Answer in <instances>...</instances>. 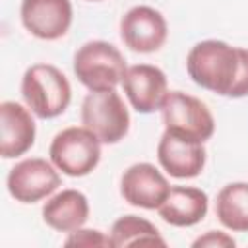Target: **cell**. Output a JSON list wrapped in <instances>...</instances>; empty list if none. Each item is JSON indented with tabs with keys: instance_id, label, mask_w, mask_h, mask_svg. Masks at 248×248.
<instances>
[{
	"instance_id": "1",
	"label": "cell",
	"mask_w": 248,
	"mask_h": 248,
	"mask_svg": "<svg viewBox=\"0 0 248 248\" xmlns=\"http://www.w3.org/2000/svg\"><path fill=\"white\" fill-rule=\"evenodd\" d=\"M186 72L196 85L221 97L248 95V48L219 39L196 43L186 54Z\"/></svg>"
},
{
	"instance_id": "2",
	"label": "cell",
	"mask_w": 248,
	"mask_h": 248,
	"mask_svg": "<svg viewBox=\"0 0 248 248\" xmlns=\"http://www.w3.org/2000/svg\"><path fill=\"white\" fill-rule=\"evenodd\" d=\"M21 97L37 118L50 120L64 114L70 107L72 85L62 70L41 62L25 70L21 78Z\"/></svg>"
},
{
	"instance_id": "3",
	"label": "cell",
	"mask_w": 248,
	"mask_h": 248,
	"mask_svg": "<svg viewBox=\"0 0 248 248\" xmlns=\"http://www.w3.org/2000/svg\"><path fill=\"white\" fill-rule=\"evenodd\" d=\"M126 58L108 41H87L74 54V74L89 91H110L122 83Z\"/></svg>"
},
{
	"instance_id": "4",
	"label": "cell",
	"mask_w": 248,
	"mask_h": 248,
	"mask_svg": "<svg viewBox=\"0 0 248 248\" xmlns=\"http://www.w3.org/2000/svg\"><path fill=\"white\" fill-rule=\"evenodd\" d=\"M50 163L70 178L91 174L101 161V140L85 126L60 130L48 145Z\"/></svg>"
},
{
	"instance_id": "5",
	"label": "cell",
	"mask_w": 248,
	"mask_h": 248,
	"mask_svg": "<svg viewBox=\"0 0 248 248\" xmlns=\"http://www.w3.org/2000/svg\"><path fill=\"white\" fill-rule=\"evenodd\" d=\"M161 114L165 130L180 138L205 143L215 134V118L207 105L184 91H169Z\"/></svg>"
},
{
	"instance_id": "6",
	"label": "cell",
	"mask_w": 248,
	"mask_h": 248,
	"mask_svg": "<svg viewBox=\"0 0 248 248\" xmlns=\"http://www.w3.org/2000/svg\"><path fill=\"white\" fill-rule=\"evenodd\" d=\"M81 124L91 130L101 143L112 145L126 138L130 112L116 89L89 91L81 103Z\"/></svg>"
},
{
	"instance_id": "7",
	"label": "cell",
	"mask_w": 248,
	"mask_h": 248,
	"mask_svg": "<svg viewBox=\"0 0 248 248\" xmlns=\"http://www.w3.org/2000/svg\"><path fill=\"white\" fill-rule=\"evenodd\" d=\"M62 184L58 169L41 157H29L16 163L6 178L8 194L19 203H37Z\"/></svg>"
},
{
	"instance_id": "8",
	"label": "cell",
	"mask_w": 248,
	"mask_h": 248,
	"mask_svg": "<svg viewBox=\"0 0 248 248\" xmlns=\"http://www.w3.org/2000/svg\"><path fill=\"white\" fill-rule=\"evenodd\" d=\"M169 37L165 16L151 6H134L120 19V39L124 46L140 54L157 52Z\"/></svg>"
},
{
	"instance_id": "9",
	"label": "cell",
	"mask_w": 248,
	"mask_h": 248,
	"mask_svg": "<svg viewBox=\"0 0 248 248\" xmlns=\"http://www.w3.org/2000/svg\"><path fill=\"white\" fill-rule=\"evenodd\" d=\"M19 17L33 37L56 41L70 31L74 10L70 0H21Z\"/></svg>"
},
{
	"instance_id": "10",
	"label": "cell",
	"mask_w": 248,
	"mask_h": 248,
	"mask_svg": "<svg viewBox=\"0 0 248 248\" xmlns=\"http://www.w3.org/2000/svg\"><path fill=\"white\" fill-rule=\"evenodd\" d=\"M169 192L170 184L167 176L151 163H134L122 172L120 196L134 207L157 209Z\"/></svg>"
},
{
	"instance_id": "11",
	"label": "cell",
	"mask_w": 248,
	"mask_h": 248,
	"mask_svg": "<svg viewBox=\"0 0 248 248\" xmlns=\"http://www.w3.org/2000/svg\"><path fill=\"white\" fill-rule=\"evenodd\" d=\"M120 85L132 108L141 114H151L155 110H161L163 101L169 95L167 76L161 68L153 64L128 66Z\"/></svg>"
},
{
	"instance_id": "12",
	"label": "cell",
	"mask_w": 248,
	"mask_h": 248,
	"mask_svg": "<svg viewBox=\"0 0 248 248\" xmlns=\"http://www.w3.org/2000/svg\"><path fill=\"white\" fill-rule=\"evenodd\" d=\"M205 147L200 141L180 138L170 132H163L157 143V161L161 169L172 178H196L205 167Z\"/></svg>"
},
{
	"instance_id": "13",
	"label": "cell",
	"mask_w": 248,
	"mask_h": 248,
	"mask_svg": "<svg viewBox=\"0 0 248 248\" xmlns=\"http://www.w3.org/2000/svg\"><path fill=\"white\" fill-rule=\"evenodd\" d=\"M37 136L31 110L16 101L0 103V153L4 159L25 155Z\"/></svg>"
},
{
	"instance_id": "14",
	"label": "cell",
	"mask_w": 248,
	"mask_h": 248,
	"mask_svg": "<svg viewBox=\"0 0 248 248\" xmlns=\"http://www.w3.org/2000/svg\"><path fill=\"white\" fill-rule=\"evenodd\" d=\"M209 198L196 186H170L167 200L157 207L159 217L172 227H194L207 215Z\"/></svg>"
},
{
	"instance_id": "15",
	"label": "cell",
	"mask_w": 248,
	"mask_h": 248,
	"mask_svg": "<svg viewBox=\"0 0 248 248\" xmlns=\"http://www.w3.org/2000/svg\"><path fill=\"white\" fill-rule=\"evenodd\" d=\"M43 221L58 231V232H72L85 225L89 219V200L83 192L66 188L54 196H50L43 205Z\"/></svg>"
},
{
	"instance_id": "16",
	"label": "cell",
	"mask_w": 248,
	"mask_h": 248,
	"mask_svg": "<svg viewBox=\"0 0 248 248\" xmlns=\"http://www.w3.org/2000/svg\"><path fill=\"white\" fill-rule=\"evenodd\" d=\"M219 223L232 232H248V182L223 186L215 200Z\"/></svg>"
},
{
	"instance_id": "17",
	"label": "cell",
	"mask_w": 248,
	"mask_h": 248,
	"mask_svg": "<svg viewBox=\"0 0 248 248\" xmlns=\"http://www.w3.org/2000/svg\"><path fill=\"white\" fill-rule=\"evenodd\" d=\"M112 240V248H122V246H141V244H151V246H167L165 238L161 236L159 229L138 215H122L118 217L108 232Z\"/></svg>"
},
{
	"instance_id": "18",
	"label": "cell",
	"mask_w": 248,
	"mask_h": 248,
	"mask_svg": "<svg viewBox=\"0 0 248 248\" xmlns=\"http://www.w3.org/2000/svg\"><path fill=\"white\" fill-rule=\"evenodd\" d=\"M66 246H85V248H112V240L108 234L97 229H76L64 240Z\"/></svg>"
},
{
	"instance_id": "19",
	"label": "cell",
	"mask_w": 248,
	"mask_h": 248,
	"mask_svg": "<svg viewBox=\"0 0 248 248\" xmlns=\"http://www.w3.org/2000/svg\"><path fill=\"white\" fill-rule=\"evenodd\" d=\"M194 248H234L236 246V240L232 236H229L227 232H221V231H207L205 234L198 236L194 242H192Z\"/></svg>"
},
{
	"instance_id": "20",
	"label": "cell",
	"mask_w": 248,
	"mask_h": 248,
	"mask_svg": "<svg viewBox=\"0 0 248 248\" xmlns=\"http://www.w3.org/2000/svg\"><path fill=\"white\" fill-rule=\"evenodd\" d=\"M87 2H99V0H87Z\"/></svg>"
}]
</instances>
